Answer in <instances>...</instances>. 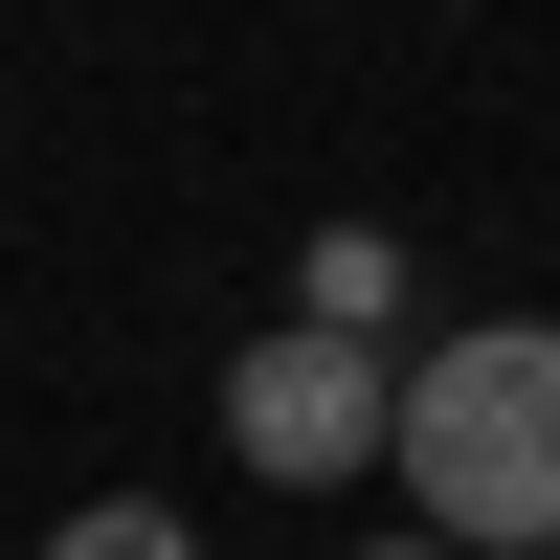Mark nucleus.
<instances>
[{"instance_id":"obj_1","label":"nucleus","mask_w":560,"mask_h":560,"mask_svg":"<svg viewBox=\"0 0 560 560\" xmlns=\"http://www.w3.org/2000/svg\"><path fill=\"white\" fill-rule=\"evenodd\" d=\"M382 471L427 493L448 560H560V314H471V337L404 359Z\"/></svg>"},{"instance_id":"obj_2","label":"nucleus","mask_w":560,"mask_h":560,"mask_svg":"<svg viewBox=\"0 0 560 560\" xmlns=\"http://www.w3.org/2000/svg\"><path fill=\"white\" fill-rule=\"evenodd\" d=\"M382 404H404V382H382L359 337H314V314L224 359V448H247L269 493H359V471H382Z\"/></svg>"},{"instance_id":"obj_3","label":"nucleus","mask_w":560,"mask_h":560,"mask_svg":"<svg viewBox=\"0 0 560 560\" xmlns=\"http://www.w3.org/2000/svg\"><path fill=\"white\" fill-rule=\"evenodd\" d=\"M382 292H404V247H382V224H337V247L292 269V314H314V337H359V314H382Z\"/></svg>"},{"instance_id":"obj_4","label":"nucleus","mask_w":560,"mask_h":560,"mask_svg":"<svg viewBox=\"0 0 560 560\" xmlns=\"http://www.w3.org/2000/svg\"><path fill=\"white\" fill-rule=\"evenodd\" d=\"M45 560H179V516H158V493H90V516L45 538Z\"/></svg>"},{"instance_id":"obj_5","label":"nucleus","mask_w":560,"mask_h":560,"mask_svg":"<svg viewBox=\"0 0 560 560\" xmlns=\"http://www.w3.org/2000/svg\"><path fill=\"white\" fill-rule=\"evenodd\" d=\"M359 560H448V538H359Z\"/></svg>"}]
</instances>
